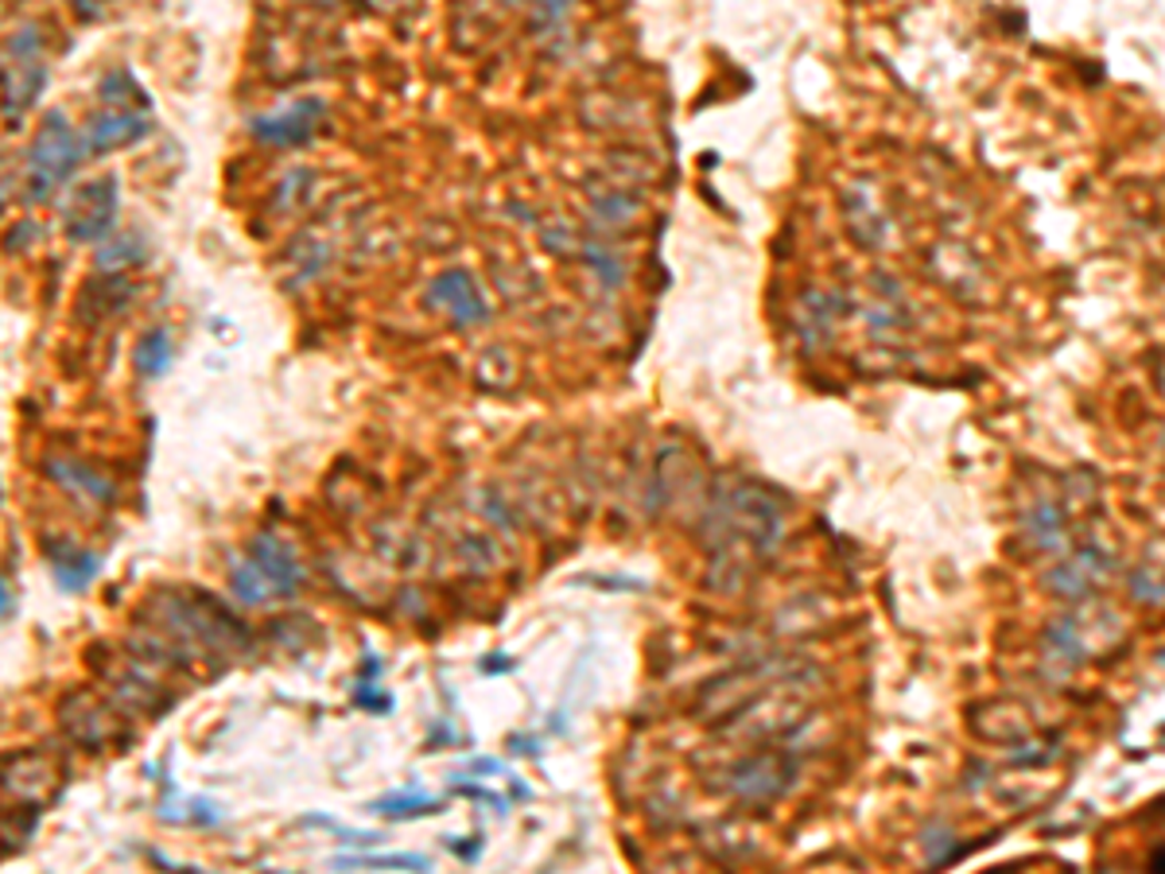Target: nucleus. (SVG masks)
I'll return each instance as SVG.
<instances>
[{
    "label": "nucleus",
    "instance_id": "24",
    "mask_svg": "<svg viewBox=\"0 0 1165 874\" xmlns=\"http://www.w3.org/2000/svg\"><path fill=\"white\" fill-rule=\"evenodd\" d=\"M470 770L474 773H502V762H494V758H474Z\"/></svg>",
    "mask_w": 1165,
    "mask_h": 874
},
{
    "label": "nucleus",
    "instance_id": "9",
    "mask_svg": "<svg viewBox=\"0 0 1165 874\" xmlns=\"http://www.w3.org/2000/svg\"><path fill=\"white\" fill-rule=\"evenodd\" d=\"M62 726L67 734L85 750H101L109 739H113V719L105 715V708H93L90 695H70L62 703Z\"/></svg>",
    "mask_w": 1165,
    "mask_h": 874
},
{
    "label": "nucleus",
    "instance_id": "5",
    "mask_svg": "<svg viewBox=\"0 0 1165 874\" xmlns=\"http://www.w3.org/2000/svg\"><path fill=\"white\" fill-rule=\"evenodd\" d=\"M427 299L439 304L455 327H478V323H486V299H482L474 276L463 273V268H450V273L435 276L432 288H427Z\"/></svg>",
    "mask_w": 1165,
    "mask_h": 874
},
{
    "label": "nucleus",
    "instance_id": "7",
    "mask_svg": "<svg viewBox=\"0 0 1165 874\" xmlns=\"http://www.w3.org/2000/svg\"><path fill=\"white\" fill-rule=\"evenodd\" d=\"M148 136V118H140L136 110H105L98 118H90L85 125V149L93 156H105V152L129 149V144L144 141Z\"/></svg>",
    "mask_w": 1165,
    "mask_h": 874
},
{
    "label": "nucleus",
    "instance_id": "22",
    "mask_svg": "<svg viewBox=\"0 0 1165 874\" xmlns=\"http://www.w3.org/2000/svg\"><path fill=\"white\" fill-rule=\"evenodd\" d=\"M0 599H4V622H12L16 618V599H12V576L4 571V591H0Z\"/></svg>",
    "mask_w": 1165,
    "mask_h": 874
},
{
    "label": "nucleus",
    "instance_id": "19",
    "mask_svg": "<svg viewBox=\"0 0 1165 874\" xmlns=\"http://www.w3.org/2000/svg\"><path fill=\"white\" fill-rule=\"evenodd\" d=\"M482 514L489 517L494 525H502V529H513V514L505 509V498H482Z\"/></svg>",
    "mask_w": 1165,
    "mask_h": 874
},
{
    "label": "nucleus",
    "instance_id": "20",
    "mask_svg": "<svg viewBox=\"0 0 1165 874\" xmlns=\"http://www.w3.org/2000/svg\"><path fill=\"white\" fill-rule=\"evenodd\" d=\"M447 851L450 855H458L463 863H470V858L482 855V835H470V843H458V840H447Z\"/></svg>",
    "mask_w": 1165,
    "mask_h": 874
},
{
    "label": "nucleus",
    "instance_id": "10",
    "mask_svg": "<svg viewBox=\"0 0 1165 874\" xmlns=\"http://www.w3.org/2000/svg\"><path fill=\"white\" fill-rule=\"evenodd\" d=\"M54 781V765L47 754H39L36 773H28V762H23V750L20 754H8L4 758V793H16V804H39L43 809L47 801V789Z\"/></svg>",
    "mask_w": 1165,
    "mask_h": 874
},
{
    "label": "nucleus",
    "instance_id": "21",
    "mask_svg": "<svg viewBox=\"0 0 1165 874\" xmlns=\"http://www.w3.org/2000/svg\"><path fill=\"white\" fill-rule=\"evenodd\" d=\"M478 669L494 677V672H513V669H517V664H513L509 657H486V661H478Z\"/></svg>",
    "mask_w": 1165,
    "mask_h": 874
},
{
    "label": "nucleus",
    "instance_id": "17",
    "mask_svg": "<svg viewBox=\"0 0 1165 874\" xmlns=\"http://www.w3.org/2000/svg\"><path fill=\"white\" fill-rule=\"evenodd\" d=\"M354 703H357V708H365V711H373V715H385V711H393V695L377 692V688L362 684V680H357V688H354Z\"/></svg>",
    "mask_w": 1165,
    "mask_h": 874
},
{
    "label": "nucleus",
    "instance_id": "6",
    "mask_svg": "<svg viewBox=\"0 0 1165 874\" xmlns=\"http://www.w3.org/2000/svg\"><path fill=\"white\" fill-rule=\"evenodd\" d=\"M43 556H47V563H51V576H54V583H59V591H67V594L85 591L101 571L98 552L78 548L74 540H62V537H43Z\"/></svg>",
    "mask_w": 1165,
    "mask_h": 874
},
{
    "label": "nucleus",
    "instance_id": "13",
    "mask_svg": "<svg viewBox=\"0 0 1165 874\" xmlns=\"http://www.w3.org/2000/svg\"><path fill=\"white\" fill-rule=\"evenodd\" d=\"M369 812L388 816V820H419V816H435V812H443V801L424 796V793H393V796L373 801Z\"/></svg>",
    "mask_w": 1165,
    "mask_h": 874
},
{
    "label": "nucleus",
    "instance_id": "14",
    "mask_svg": "<svg viewBox=\"0 0 1165 874\" xmlns=\"http://www.w3.org/2000/svg\"><path fill=\"white\" fill-rule=\"evenodd\" d=\"M132 362H136V369L144 377H160L163 369L171 366V335L163 327L148 331L144 338L136 343V354H132Z\"/></svg>",
    "mask_w": 1165,
    "mask_h": 874
},
{
    "label": "nucleus",
    "instance_id": "11",
    "mask_svg": "<svg viewBox=\"0 0 1165 874\" xmlns=\"http://www.w3.org/2000/svg\"><path fill=\"white\" fill-rule=\"evenodd\" d=\"M773 758H746L738 762L735 770H727V785L735 789L738 796H750V801H761V796H773L781 789V781H773Z\"/></svg>",
    "mask_w": 1165,
    "mask_h": 874
},
{
    "label": "nucleus",
    "instance_id": "3",
    "mask_svg": "<svg viewBox=\"0 0 1165 874\" xmlns=\"http://www.w3.org/2000/svg\"><path fill=\"white\" fill-rule=\"evenodd\" d=\"M245 556L256 563V571H261V576L269 579L272 591H276L280 599H292V594L303 587V563H300V556H295L292 548H287L280 537H272V532H256V537L249 540Z\"/></svg>",
    "mask_w": 1165,
    "mask_h": 874
},
{
    "label": "nucleus",
    "instance_id": "8",
    "mask_svg": "<svg viewBox=\"0 0 1165 874\" xmlns=\"http://www.w3.org/2000/svg\"><path fill=\"white\" fill-rule=\"evenodd\" d=\"M43 475L54 478L67 494L90 501V506H113L116 501V486L109 482L105 475H98V470L85 467V463H78V459H47Z\"/></svg>",
    "mask_w": 1165,
    "mask_h": 874
},
{
    "label": "nucleus",
    "instance_id": "1",
    "mask_svg": "<svg viewBox=\"0 0 1165 874\" xmlns=\"http://www.w3.org/2000/svg\"><path fill=\"white\" fill-rule=\"evenodd\" d=\"M85 152H90L85 149V136H78L74 129H70L67 113H59V110L47 113L43 129H39L36 141H31V149H28V199L31 203L47 199L54 187H62V183L78 172Z\"/></svg>",
    "mask_w": 1165,
    "mask_h": 874
},
{
    "label": "nucleus",
    "instance_id": "16",
    "mask_svg": "<svg viewBox=\"0 0 1165 874\" xmlns=\"http://www.w3.org/2000/svg\"><path fill=\"white\" fill-rule=\"evenodd\" d=\"M136 237H116V242H105V250L98 253V265L101 268H121V265H136L140 250H136Z\"/></svg>",
    "mask_w": 1165,
    "mask_h": 874
},
{
    "label": "nucleus",
    "instance_id": "4",
    "mask_svg": "<svg viewBox=\"0 0 1165 874\" xmlns=\"http://www.w3.org/2000/svg\"><path fill=\"white\" fill-rule=\"evenodd\" d=\"M326 113V105L318 98H303V102L287 105V110L272 113V118L253 121V136L264 144H276V149H295V144H307L315 133L318 118Z\"/></svg>",
    "mask_w": 1165,
    "mask_h": 874
},
{
    "label": "nucleus",
    "instance_id": "12",
    "mask_svg": "<svg viewBox=\"0 0 1165 874\" xmlns=\"http://www.w3.org/2000/svg\"><path fill=\"white\" fill-rule=\"evenodd\" d=\"M230 591H233V599L245 602V607H261V602H269L272 594H276L249 556H237V560L230 563Z\"/></svg>",
    "mask_w": 1165,
    "mask_h": 874
},
{
    "label": "nucleus",
    "instance_id": "23",
    "mask_svg": "<svg viewBox=\"0 0 1165 874\" xmlns=\"http://www.w3.org/2000/svg\"><path fill=\"white\" fill-rule=\"evenodd\" d=\"M509 750H513V754H528V758H536V754H540L533 739H509Z\"/></svg>",
    "mask_w": 1165,
    "mask_h": 874
},
{
    "label": "nucleus",
    "instance_id": "15",
    "mask_svg": "<svg viewBox=\"0 0 1165 874\" xmlns=\"http://www.w3.org/2000/svg\"><path fill=\"white\" fill-rule=\"evenodd\" d=\"M338 866H377V871H432L427 855H342Z\"/></svg>",
    "mask_w": 1165,
    "mask_h": 874
},
{
    "label": "nucleus",
    "instance_id": "18",
    "mask_svg": "<svg viewBox=\"0 0 1165 874\" xmlns=\"http://www.w3.org/2000/svg\"><path fill=\"white\" fill-rule=\"evenodd\" d=\"M455 793H458V796H474V801H486L494 812H505V801H502V796L489 793V789H482V785H470V781H455Z\"/></svg>",
    "mask_w": 1165,
    "mask_h": 874
},
{
    "label": "nucleus",
    "instance_id": "2",
    "mask_svg": "<svg viewBox=\"0 0 1165 874\" xmlns=\"http://www.w3.org/2000/svg\"><path fill=\"white\" fill-rule=\"evenodd\" d=\"M116 222V180H93L78 187L62 214V230L70 242H101Z\"/></svg>",
    "mask_w": 1165,
    "mask_h": 874
}]
</instances>
